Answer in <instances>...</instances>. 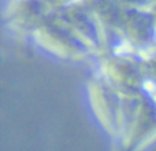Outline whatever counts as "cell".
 Returning <instances> with one entry per match:
<instances>
[{
	"label": "cell",
	"mask_w": 156,
	"mask_h": 151,
	"mask_svg": "<svg viewBox=\"0 0 156 151\" xmlns=\"http://www.w3.org/2000/svg\"><path fill=\"white\" fill-rule=\"evenodd\" d=\"M156 138V98L147 89L140 95L123 98L119 151H140Z\"/></svg>",
	"instance_id": "obj_1"
},
{
	"label": "cell",
	"mask_w": 156,
	"mask_h": 151,
	"mask_svg": "<svg viewBox=\"0 0 156 151\" xmlns=\"http://www.w3.org/2000/svg\"><path fill=\"white\" fill-rule=\"evenodd\" d=\"M99 72L123 98L140 95L147 91L144 77L143 54L132 50H114L97 55Z\"/></svg>",
	"instance_id": "obj_2"
},
{
	"label": "cell",
	"mask_w": 156,
	"mask_h": 151,
	"mask_svg": "<svg viewBox=\"0 0 156 151\" xmlns=\"http://www.w3.org/2000/svg\"><path fill=\"white\" fill-rule=\"evenodd\" d=\"M32 37L44 51L62 59L85 61L90 57H96L93 50L76 32L63 24L54 11Z\"/></svg>",
	"instance_id": "obj_3"
},
{
	"label": "cell",
	"mask_w": 156,
	"mask_h": 151,
	"mask_svg": "<svg viewBox=\"0 0 156 151\" xmlns=\"http://www.w3.org/2000/svg\"><path fill=\"white\" fill-rule=\"evenodd\" d=\"M88 95L92 110L105 132L118 139L123 116V96L97 72L88 83Z\"/></svg>",
	"instance_id": "obj_4"
},
{
	"label": "cell",
	"mask_w": 156,
	"mask_h": 151,
	"mask_svg": "<svg viewBox=\"0 0 156 151\" xmlns=\"http://www.w3.org/2000/svg\"><path fill=\"white\" fill-rule=\"evenodd\" d=\"M122 46L138 54L156 48V22L151 10L122 8L116 29Z\"/></svg>",
	"instance_id": "obj_5"
},
{
	"label": "cell",
	"mask_w": 156,
	"mask_h": 151,
	"mask_svg": "<svg viewBox=\"0 0 156 151\" xmlns=\"http://www.w3.org/2000/svg\"><path fill=\"white\" fill-rule=\"evenodd\" d=\"M54 14L93 50L96 57L105 51L101 25L83 0H74L55 10Z\"/></svg>",
	"instance_id": "obj_6"
},
{
	"label": "cell",
	"mask_w": 156,
	"mask_h": 151,
	"mask_svg": "<svg viewBox=\"0 0 156 151\" xmlns=\"http://www.w3.org/2000/svg\"><path fill=\"white\" fill-rule=\"evenodd\" d=\"M51 13L43 0H12L5 11V21L12 29L33 36Z\"/></svg>",
	"instance_id": "obj_7"
},
{
	"label": "cell",
	"mask_w": 156,
	"mask_h": 151,
	"mask_svg": "<svg viewBox=\"0 0 156 151\" xmlns=\"http://www.w3.org/2000/svg\"><path fill=\"white\" fill-rule=\"evenodd\" d=\"M143 68L147 88L152 92L156 91V48L143 54Z\"/></svg>",
	"instance_id": "obj_8"
},
{
	"label": "cell",
	"mask_w": 156,
	"mask_h": 151,
	"mask_svg": "<svg viewBox=\"0 0 156 151\" xmlns=\"http://www.w3.org/2000/svg\"><path fill=\"white\" fill-rule=\"evenodd\" d=\"M122 8H137V10H151L156 0H114Z\"/></svg>",
	"instance_id": "obj_9"
},
{
	"label": "cell",
	"mask_w": 156,
	"mask_h": 151,
	"mask_svg": "<svg viewBox=\"0 0 156 151\" xmlns=\"http://www.w3.org/2000/svg\"><path fill=\"white\" fill-rule=\"evenodd\" d=\"M43 2L45 3L52 11H55V10H58V8L63 7V6L69 4V3L74 2V0H43Z\"/></svg>",
	"instance_id": "obj_10"
},
{
	"label": "cell",
	"mask_w": 156,
	"mask_h": 151,
	"mask_svg": "<svg viewBox=\"0 0 156 151\" xmlns=\"http://www.w3.org/2000/svg\"><path fill=\"white\" fill-rule=\"evenodd\" d=\"M151 13H152V15H154V19H155V22H156V3L154 4V7L151 8Z\"/></svg>",
	"instance_id": "obj_11"
},
{
	"label": "cell",
	"mask_w": 156,
	"mask_h": 151,
	"mask_svg": "<svg viewBox=\"0 0 156 151\" xmlns=\"http://www.w3.org/2000/svg\"><path fill=\"white\" fill-rule=\"evenodd\" d=\"M154 95H155V98H156V91H154Z\"/></svg>",
	"instance_id": "obj_12"
},
{
	"label": "cell",
	"mask_w": 156,
	"mask_h": 151,
	"mask_svg": "<svg viewBox=\"0 0 156 151\" xmlns=\"http://www.w3.org/2000/svg\"><path fill=\"white\" fill-rule=\"evenodd\" d=\"M83 2H85V0H83Z\"/></svg>",
	"instance_id": "obj_13"
}]
</instances>
